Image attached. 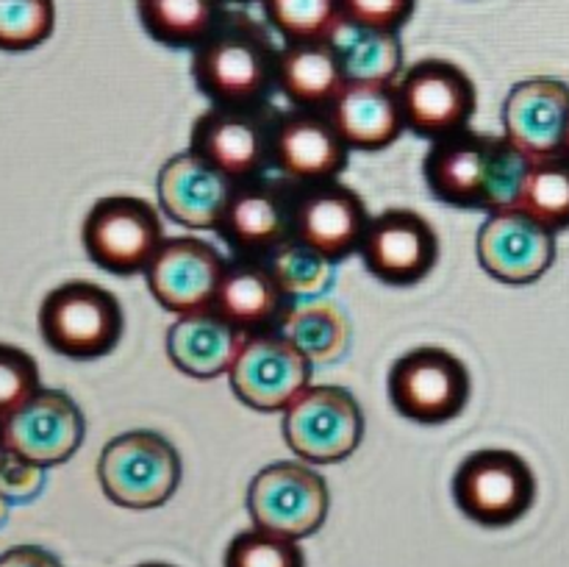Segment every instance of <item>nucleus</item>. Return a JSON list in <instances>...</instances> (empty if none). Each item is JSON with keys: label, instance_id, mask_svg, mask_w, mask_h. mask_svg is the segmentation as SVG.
I'll return each mask as SVG.
<instances>
[{"label": "nucleus", "instance_id": "obj_6", "mask_svg": "<svg viewBox=\"0 0 569 567\" xmlns=\"http://www.w3.org/2000/svg\"><path fill=\"white\" fill-rule=\"evenodd\" d=\"M450 489L467 520L483 528H506L531 511L537 476L517 450L481 448L456 467Z\"/></svg>", "mask_w": 569, "mask_h": 567}, {"label": "nucleus", "instance_id": "obj_36", "mask_svg": "<svg viewBox=\"0 0 569 567\" xmlns=\"http://www.w3.org/2000/svg\"><path fill=\"white\" fill-rule=\"evenodd\" d=\"M44 467L31 465L20 456L3 450L0 454V493L14 504V500H31L42 493Z\"/></svg>", "mask_w": 569, "mask_h": 567}, {"label": "nucleus", "instance_id": "obj_5", "mask_svg": "<svg viewBox=\"0 0 569 567\" xmlns=\"http://www.w3.org/2000/svg\"><path fill=\"white\" fill-rule=\"evenodd\" d=\"M470 370L448 348L422 345L392 361L387 376L389 404L400 417L420 426L456 420L470 404Z\"/></svg>", "mask_w": 569, "mask_h": 567}, {"label": "nucleus", "instance_id": "obj_1", "mask_svg": "<svg viewBox=\"0 0 569 567\" xmlns=\"http://www.w3.org/2000/svg\"><path fill=\"white\" fill-rule=\"evenodd\" d=\"M531 159L506 137L459 131L433 139L422 159V176L437 200L459 209L500 211L517 203Z\"/></svg>", "mask_w": 569, "mask_h": 567}, {"label": "nucleus", "instance_id": "obj_31", "mask_svg": "<svg viewBox=\"0 0 569 567\" xmlns=\"http://www.w3.org/2000/svg\"><path fill=\"white\" fill-rule=\"evenodd\" d=\"M270 28L287 42L328 39L342 20L339 0H261Z\"/></svg>", "mask_w": 569, "mask_h": 567}, {"label": "nucleus", "instance_id": "obj_39", "mask_svg": "<svg viewBox=\"0 0 569 567\" xmlns=\"http://www.w3.org/2000/svg\"><path fill=\"white\" fill-rule=\"evenodd\" d=\"M561 153L569 159V120H567V131H565V145H561Z\"/></svg>", "mask_w": 569, "mask_h": 567}, {"label": "nucleus", "instance_id": "obj_19", "mask_svg": "<svg viewBox=\"0 0 569 567\" xmlns=\"http://www.w3.org/2000/svg\"><path fill=\"white\" fill-rule=\"evenodd\" d=\"M370 215L359 192L339 181L300 183L295 195L292 237L337 265L361 248Z\"/></svg>", "mask_w": 569, "mask_h": 567}, {"label": "nucleus", "instance_id": "obj_7", "mask_svg": "<svg viewBox=\"0 0 569 567\" xmlns=\"http://www.w3.org/2000/svg\"><path fill=\"white\" fill-rule=\"evenodd\" d=\"M289 450L309 465H337L365 439V411L350 389L311 384L281 411Z\"/></svg>", "mask_w": 569, "mask_h": 567}, {"label": "nucleus", "instance_id": "obj_9", "mask_svg": "<svg viewBox=\"0 0 569 567\" xmlns=\"http://www.w3.org/2000/svg\"><path fill=\"white\" fill-rule=\"evenodd\" d=\"M328 511V481L306 461H272L248 484V515L261 531L306 539L320 531Z\"/></svg>", "mask_w": 569, "mask_h": 567}, {"label": "nucleus", "instance_id": "obj_10", "mask_svg": "<svg viewBox=\"0 0 569 567\" xmlns=\"http://www.w3.org/2000/svg\"><path fill=\"white\" fill-rule=\"evenodd\" d=\"M270 103L211 106L192 122L189 150L231 181H250L272 167V128L278 111Z\"/></svg>", "mask_w": 569, "mask_h": 567}, {"label": "nucleus", "instance_id": "obj_11", "mask_svg": "<svg viewBox=\"0 0 569 567\" xmlns=\"http://www.w3.org/2000/svg\"><path fill=\"white\" fill-rule=\"evenodd\" d=\"M406 128L422 139H445L470 128L478 106L472 78L448 59H422L395 83Z\"/></svg>", "mask_w": 569, "mask_h": 567}, {"label": "nucleus", "instance_id": "obj_20", "mask_svg": "<svg viewBox=\"0 0 569 567\" xmlns=\"http://www.w3.org/2000/svg\"><path fill=\"white\" fill-rule=\"evenodd\" d=\"M567 120L569 83L550 76L517 81L500 111L503 137L531 161L561 153Z\"/></svg>", "mask_w": 569, "mask_h": 567}, {"label": "nucleus", "instance_id": "obj_30", "mask_svg": "<svg viewBox=\"0 0 569 567\" xmlns=\"http://www.w3.org/2000/svg\"><path fill=\"white\" fill-rule=\"evenodd\" d=\"M264 261L270 267L272 278L278 281V287H281V292L295 300L320 298L331 287L333 267H337L320 250H315L311 245L300 242L295 237L278 245Z\"/></svg>", "mask_w": 569, "mask_h": 567}, {"label": "nucleus", "instance_id": "obj_16", "mask_svg": "<svg viewBox=\"0 0 569 567\" xmlns=\"http://www.w3.org/2000/svg\"><path fill=\"white\" fill-rule=\"evenodd\" d=\"M226 256L198 237H167L144 270L156 304L172 315L211 309L226 272Z\"/></svg>", "mask_w": 569, "mask_h": 567}, {"label": "nucleus", "instance_id": "obj_18", "mask_svg": "<svg viewBox=\"0 0 569 567\" xmlns=\"http://www.w3.org/2000/svg\"><path fill=\"white\" fill-rule=\"evenodd\" d=\"M350 148L339 137L328 109H289L272 128V167L295 183L337 181Z\"/></svg>", "mask_w": 569, "mask_h": 567}, {"label": "nucleus", "instance_id": "obj_33", "mask_svg": "<svg viewBox=\"0 0 569 567\" xmlns=\"http://www.w3.org/2000/svg\"><path fill=\"white\" fill-rule=\"evenodd\" d=\"M226 567H306V554L298 545V539L281 537V534L261 531H239L228 543Z\"/></svg>", "mask_w": 569, "mask_h": 567}, {"label": "nucleus", "instance_id": "obj_21", "mask_svg": "<svg viewBox=\"0 0 569 567\" xmlns=\"http://www.w3.org/2000/svg\"><path fill=\"white\" fill-rule=\"evenodd\" d=\"M237 181L192 150L170 156L156 178L159 209L192 231H217Z\"/></svg>", "mask_w": 569, "mask_h": 567}, {"label": "nucleus", "instance_id": "obj_37", "mask_svg": "<svg viewBox=\"0 0 569 567\" xmlns=\"http://www.w3.org/2000/svg\"><path fill=\"white\" fill-rule=\"evenodd\" d=\"M0 567H61V561L39 545H14L0 554Z\"/></svg>", "mask_w": 569, "mask_h": 567}, {"label": "nucleus", "instance_id": "obj_4", "mask_svg": "<svg viewBox=\"0 0 569 567\" xmlns=\"http://www.w3.org/2000/svg\"><path fill=\"white\" fill-rule=\"evenodd\" d=\"M39 334L53 354L67 359H100L120 345L126 315L114 292L92 281H64L39 306Z\"/></svg>", "mask_w": 569, "mask_h": 567}, {"label": "nucleus", "instance_id": "obj_8", "mask_svg": "<svg viewBox=\"0 0 569 567\" xmlns=\"http://www.w3.org/2000/svg\"><path fill=\"white\" fill-rule=\"evenodd\" d=\"M164 239L159 211L137 195H106L94 200L81 226L89 261L111 276L148 270Z\"/></svg>", "mask_w": 569, "mask_h": 567}, {"label": "nucleus", "instance_id": "obj_23", "mask_svg": "<svg viewBox=\"0 0 569 567\" xmlns=\"http://www.w3.org/2000/svg\"><path fill=\"white\" fill-rule=\"evenodd\" d=\"M244 337L248 334L233 328L214 309L189 311V315H178L176 322L167 328V359L183 376L211 381V378L228 376Z\"/></svg>", "mask_w": 569, "mask_h": 567}, {"label": "nucleus", "instance_id": "obj_29", "mask_svg": "<svg viewBox=\"0 0 569 567\" xmlns=\"http://www.w3.org/2000/svg\"><path fill=\"white\" fill-rule=\"evenodd\" d=\"M517 209L545 222L553 231L569 228V159L565 153L537 159L517 195Z\"/></svg>", "mask_w": 569, "mask_h": 567}, {"label": "nucleus", "instance_id": "obj_17", "mask_svg": "<svg viewBox=\"0 0 569 567\" xmlns=\"http://www.w3.org/2000/svg\"><path fill=\"white\" fill-rule=\"evenodd\" d=\"M359 253L378 281L411 287L437 267L439 237L431 222L417 211L387 209L370 217Z\"/></svg>", "mask_w": 569, "mask_h": 567}, {"label": "nucleus", "instance_id": "obj_24", "mask_svg": "<svg viewBox=\"0 0 569 567\" xmlns=\"http://www.w3.org/2000/svg\"><path fill=\"white\" fill-rule=\"evenodd\" d=\"M281 292L264 259L228 261L211 309L242 334H259L287 315Z\"/></svg>", "mask_w": 569, "mask_h": 567}, {"label": "nucleus", "instance_id": "obj_26", "mask_svg": "<svg viewBox=\"0 0 569 567\" xmlns=\"http://www.w3.org/2000/svg\"><path fill=\"white\" fill-rule=\"evenodd\" d=\"M328 42L337 50L348 81L398 83L403 76V42L398 31L356 26L342 17Z\"/></svg>", "mask_w": 569, "mask_h": 567}, {"label": "nucleus", "instance_id": "obj_40", "mask_svg": "<svg viewBox=\"0 0 569 567\" xmlns=\"http://www.w3.org/2000/svg\"><path fill=\"white\" fill-rule=\"evenodd\" d=\"M139 567H176V565H167V561H144V565Z\"/></svg>", "mask_w": 569, "mask_h": 567}, {"label": "nucleus", "instance_id": "obj_41", "mask_svg": "<svg viewBox=\"0 0 569 567\" xmlns=\"http://www.w3.org/2000/svg\"><path fill=\"white\" fill-rule=\"evenodd\" d=\"M226 3H244V0H226Z\"/></svg>", "mask_w": 569, "mask_h": 567}, {"label": "nucleus", "instance_id": "obj_12", "mask_svg": "<svg viewBox=\"0 0 569 567\" xmlns=\"http://www.w3.org/2000/svg\"><path fill=\"white\" fill-rule=\"evenodd\" d=\"M311 361L283 334H248L228 370V384L256 411H283L311 387Z\"/></svg>", "mask_w": 569, "mask_h": 567}, {"label": "nucleus", "instance_id": "obj_34", "mask_svg": "<svg viewBox=\"0 0 569 567\" xmlns=\"http://www.w3.org/2000/svg\"><path fill=\"white\" fill-rule=\"evenodd\" d=\"M39 389L37 359L17 345L0 342V422L20 411Z\"/></svg>", "mask_w": 569, "mask_h": 567}, {"label": "nucleus", "instance_id": "obj_13", "mask_svg": "<svg viewBox=\"0 0 569 567\" xmlns=\"http://www.w3.org/2000/svg\"><path fill=\"white\" fill-rule=\"evenodd\" d=\"M476 253L478 265L495 281L526 287L539 281L553 267L559 245L553 228L511 206V209L489 211L478 228Z\"/></svg>", "mask_w": 569, "mask_h": 567}, {"label": "nucleus", "instance_id": "obj_14", "mask_svg": "<svg viewBox=\"0 0 569 567\" xmlns=\"http://www.w3.org/2000/svg\"><path fill=\"white\" fill-rule=\"evenodd\" d=\"M298 187L300 183L283 176L239 181L217 231L242 259H267L292 237Z\"/></svg>", "mask_w": 569, "mask_h": 567}, {"label": "nucleus", "instance_id": "obj_42", "mask_svg": "<svg viewBox=\"0 0 569 567\" xmlns=\"http://www.w3.org/2000/svg\"><path fill=\"white\" fill-rule=\"evenodd\" d=\"M0 454H3V439H0Z\"/></svg>", "mask_w": 569, "mask_h": 567}, {"label": "nucleus", "instance_id": "obj_2", "mask_svg": "<svg viewBox=\"0 0 569 567\" xmlns=\"http://www.w3.org/2000/svg\"><path fill=\"white\" fill-rule=\"evenodd\" d=\"M278 50L264 22L242 9H226L214 31L194 48L189 72L211 103H267L276 87Z\"/></svg>", "mask_w": 569, "mask_h": 567}, {"label": "nucleus", "instance_id": "obj_35", "mask_svg": "<svg viewBox=\"0 0 569 567\" xmlns=\"http://www.w3.org/2000/svg\"><path fill=\"white\" fill-rule=\"evenodd\" d=\"M417 0H339L345 20L365 28L398 31L411 20Z\"/></svg>", "mask_w": 569, "mask_h": 567}, {"label": "nucleus", "instance_id": "obj_3", "mask_svg": "<svg viewBox=\"0 0 569 567\" xmlns=\"http://www.w3.org/2000/svg\"><path fill=\"white\" fill-rule=\"evenodd\" d=\"M181 454L159 431L117 434L98 456V481L120 509H159L181 487Z\"/></svg>", "mask_w": 569, "mask_h": 567}, {"label": "nucleus", "instance_id": "obj_15", "mask_svg": "<svg viewBox=\"0 0 569 567\" xmlns=\"http://www.w3.org/2000/svg\"><path fill=\"white\" fill-rule=\"evenodd\" d=\"M87 434L83 411L64 389L42 387L20 411L0 422L3 450L37 467H56L78 454Z\"/></svg>", "mask_w": 569, "mask_h": 567}, {"label": "nucleus", "instance_id": "obj_22", "mask_svg": "<svg viewBox=\"0 0 569 567\" xmlns=\"http://www.w3.org/2000/svg\"><path fill=\"white\" fill-rule=\"evenodd\" d=\"M339 137L350 150H387L406 131L395 83L348 81L328 106Z\"/></svg>", "mask_w": 569, "mask_h": 567}, {"label": "nucleus", "instance_id": "obj_28", "mask_svg": "<svg viewBox=\"0 0 569 567\" xmlns=\"http://www.w3.org/2000/svg\"><path fill=\"white\" fill-rule=\"evenodd\" d=\"M137 14L159 44L194 50L226 14V0H137Z\"/></svg>", "mask_w": 569, "mask_h": 567}, {"label": "nucleus", "instance_id": "obj_25", "mask_svg": "<svg viewBox=\"0 0 569 567\" xmlns=\"http://www.w3.org/2000/svg\"><path fill=\"white\" fill-rule=\"evenodd\" d=\"M345 83L348 78L328 39L287 42L278 50L276 87L295 109H328Z\"/></svg>", "mask_w": 569, "mask_h": 567}, {"label": "nucleus", "instance_id": "obj_32", "mask_svg": "<svg viewBox=\"0 0 569 567\" xmlns=\"http://www.w3.org/2000/svg\"><path fill=\"white\" fill-rule=\"evenodd\" d=\"M56 28V0H0V50L26 53L48 42Z\"/></svg>", "mask_w": 569, "mask_h": 567}, {"label": "nucleus", "instance_id": "obj_38", "mask_svg": "<svg viewBox=\"0 0 569 567\" xmlns=\"http://www.w3.org/2000/svg\"><path fill=\"white\" fill-rule=\"evenodd\" d=\"M9 506H11V500L0 493V526H3L6 517H9Z\"/></svg>", "mask_w": 569, "mask_h": 567}, {"label": "nucleus", "instance_id": "obj_27", "mask_svg": "<svg viewBox=\"0 0 569 567\" xmlns=\"http://www.w3.org/2000/svg\"><path fill=\"white\" fill-rule=\"evenodd\" d=\"M278 334L289 339L311 365H333L350 348L353 326L337 300L311 298L287 309Z\"/></svg>", "mask_w": 569, "mask_h": 567}]
</instances>
